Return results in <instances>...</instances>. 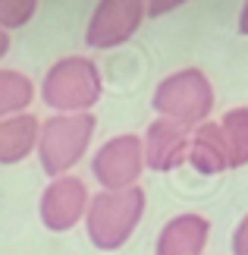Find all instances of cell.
<instances>
[{"label": "cell", "mask_w": 248, "mask_h": 255, "mask_svg": "<svg viewBox=\"0 0 248 255\" xmlns=\"http://www.w3.org/2000/svg\"><path fill=\"white\" fill-rule=\"evenodd\" d=\"M220 129L226 135L230 148V167H245L248 164V107H233L223 114Z\"/></svg>", "instance_id": "13"}, {"label": "cell", "mask_w": 248, "mask_h": 255, "mask_svg": "<svg viewBox=\"0 0 248 255\" xmlns=\"http://www.w3.org/2000/svg\"><path fill=\"white\" fill-rule=\"evenodd\" d=\"M38 117L32 114H16L0 120V164H19L35 151L38 145Z\"/></svg>", "instance_id": "11"}, {"label": "cell", "mask_w": 248, "mask_h": 255, "mask_svg": "<svg viewBox=\"0 0 248 255\" xmlns=\"http://www.w3.org/2000/svg\"><path fill=\"white\" fill-rule=\"evenodd\" d=\"M207 240H211V221L204 214L185 211L170 218L161 227L154 255H204Z\"/></svg>", "instance_id": "9"}, {"label": "cell", "mask_w": 248, "mask_h": 255, "mask_svg": "<svg viewBox=\"0 0 248 255\" xmlns=\"http://www.w3.org/2000/svg\"><path fill=\"white\" fill-rule=\"evenodd\" d=\"M88 202H91V195H88L85 183L79 180V176H73V173L54 176V180L47 183V189L41 192V208H38L41 211V224L54 233L73 230L76 224L85 218Z\"/></svg>", "instance_id": "7"}, {"label": "cell", "mask_w": 248, "mask_h": 255, "mask_svg": "<svg viewBox=\"0 0 248 255\" xmlns=\"http://www.w3.org/2000/svg\"><path fill=\"white\" fill-rule=\"evenodd\" d=\"M94 129H97L94 114H54L51 120H44L35 145L44 173L51 180L66 176L85 158L88 145L94 139Z\"/></svg>", "instance_id": "3"}, {"label": "cell", "mask_w": 248, "mask_h": 255, "mask_svg": "<svg viewBox=\"0 0 248 255\" xmlns=\"http://www.w3.org/2000/svg\"><path fill=\"white\" fill-rule=\"evenodd\" d=\"M38 0H0V28H22L28 19L35 16Z\"/></svg>", "instance_id": "14"}, {"label": "cell", "mask_w": 248, "mask_h": 255, "mask_svg": "<svg viewBox=\"0 0 248 255\" xmlns=\"http://www.w3.org/2000/svg\"><path fill=\"white\" fill-rule=\"evenodd\" d=\"M142 19H145V0H97L85 28V41L88 47H97V51L120 47L138 32Z\"/></svg>", "instance_id": "6"}, {"label": "cell", "mask_w": 248, "mask_h": 255, "mask_svg": "<svg viewBox=\"0 0 248 255\" xmlns=\"http://www.w3.org/2000/svg\"><path fill=\"white\" fill-rule=\"evenodd\" d=\"M182 3L185 0H145V16H166Z\"/></svg>", "instance_id": "16"}, {"label": "cell", "mask_w": 248, "mask_h": 255, "mask_svg": "<svg viewBox=\"0 0 248 255\" xmlns=\"http://www.w3.org/2000/svg\"><path fill=\"white\" fill-rule=\"evenodd\" d=\"M151 104L157 117L176 120L182 126H198V123H207V117L214 111V85L201 70L188 66V70L166 76L154 88Z\"/></svg>", "instance_id": "4"}, {"label": "cell", "mask_w": 248, "mask_h": 255, "mask_svg": "<svg viewBox=\"0 0 248 255\" xmlns=\"http://www.w3.org/2000/svg\"><path fill=\"white\" fill-rule=\"evenodd\" d=\"M239 32L248 35V0L242 3V13H239Z\"/></svg>", "instance_id": "17"}, {"label": "cell", "mask_w": 248, "mask_h": 255, "mask_svg": "<svg viewBox=\"0 0 248 255\" xmlns=\"http://www.w3.org/2000/svg\"><path fill=\"white\" fill-rule=\"evenodd\" d=\"M142 170H145L142 139L132 135V132L107 139L91 158V173H94V180L101 183V189H107V192H120V189L138 186Z\"/></svg>", "instance_id": "5"}, {"label": "cell", "mask_w": 248, "mask_h": 255, "mask_svg": "<svg viewBox=\"0 0 248 255\" xmlns=\"http://www.w3.org/2000/svg\"><path fill=\"white\" fill-rule=\"evenodd\" d=\"M101 95H104L101 70L88 57L57 60L41 82V98L54 114H91Z\"/></svg>", "instance_id": "2"}, {"label": "cell", "mask_w": 248, "mask_h": 255, "mask_svg": "<svg viewBox=\"0 0 248 255\" xmlns=\"http://www.w3.org/2000/svg\"><path fill=\"white\" fill-rule=\"evenodd\" d=\"M32 98H35V85L25 73L0 70V120L25 114V107H32Z\"/></svg>", "instance_id": "12"}, {"label": "cell", "mask_w": 248, "mask_h": 255, "mask_svg": "<svg viewBox=\"0 0 248 255\" xmlns=\"http://www.w3.org/2000/svg\"><path fill=\"white\" fill-rule=\"evenodd\" d=\"M145 208H148V199H145L142 186L120 189V192L101 189L91 202H88V211H85L88 240H91L101 252L123 249L126 243L132 240L135 227L142 224Z\"/></svg>", "instance_id": "1"}, {"label": "cell", "mask_w": 248, "mask_h": 255, "mask_svg": "<svg viewBox=\"0 0 248 255\" xmlns=\"http://www.w3.org/2000/svg\"><path fill=\"white\" fill-rule=\"evenodd\" d=\"M6 51H9V32L0 28V57H6Z\"/></svg>", "instance_id": "18"}, {"label": "cell", "mask_w": 248, "mask_h": 255, "mask_svg": "<svg viewBox=\"0 0 248 255\" xmlns=\"http://www.w3.org/2000/svg\"><path fill=\"white\" fill-rule=\"evenodd\" d=\"M233 255H248V214L233 230Z\"/></svg>", "instance_id": "15"}, {"label": "cell", "mask_w": 248, "mask_h": 255, "mask_svg": "<svg viewBox=\"0 0 248 255\" xmlns=\"http://www.w3.org/2000/svg\"><path fill=\"white\" fill-rule=\"evenodd\" d=\"M188 135L192 129L176 120L157 117L148 126L145 139H142V151H145V167H151L157 173L176 170L179 164H185V151H188Z\"/></svg>", "instance_id": "8"}, {"label": "cell", "mask_w": 248, "mask_h": 255, "mask_svg": "<svg viewBox=\"0 0 248 255\" xmlns=\"http://www.w3.org/2000/svg\"><path fill=\"white\" fill-rule=\"evenodd\" d=\"M185 161L204 176H217V173L230 170V148H226V135L220 129V123H198L195 126L192 135H188Z\"/></svg>", "instance_id": "10"}]
</instances>
